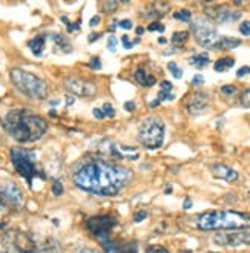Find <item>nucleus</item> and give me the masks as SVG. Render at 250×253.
I'll return each instance as SVG.
<instances>
[{
	"label": "nucleus",
	"instance_id": "obj_1",
	"mask_svg": "<svg viewBox=\"0 0 250 253\" xmlns=\"http://www.w3.org/2000/svg\"><path fill=\"white\" fill-rule=\"evenodd\" d=\"M132 181V170L97 155H86L72 169V183L98 197H115Z\"/></svg>",
	"mask_w": 250,
	"mask_h": 253
},
{
	"label": "nucleus",
	"instance_id": "obj_2",
	"mask_svg": "<svg viewBox=\"0 0 250 253\" xmlns=\"http://www.w3.org/2000/svg\"><path fill=\"white\" fill-rule=\"evenodd\" d=\"M3 129L20 144L36 143L48 132V122L31 109H12L3 118Z\"/></svg>",
	"mask_w": 250,
	"mask_h": 253
},
{
	"label": "nucleus",
	"instance_id": "obj_3",
	"mask_svg": "<svg viewBox=\"0 0 250 253\" xmlns=\"http://www.w3.org/2000/svg\"><path fill=\"white\" fill-rule=\"evenodd\" d=\"M200 230H246L250 229V215L237 211H209L195 218Z\"/></svg>",
	"mask_w": 250,
	"mask_h": 253
},
{
	"label": "nucleus",
	"instance_id": "obj_4",
	"mask_svg": "<svg viewBox=\"0 0 250 253\" xmlns=\"http://www.w3.org/2000/svg\"><path fill=\"white\" fill-rule=\"evenodd\" d=\"M9 79H11V83L14 84V87L29 100L42 101V100L48 98V95H49L48 83L33 72H28L20 68H14L9 72Z\"/></svg>",
	"mask_w": 250,
	"mask_h": 253
},
{
	"label": "nucleus",
	"instance_id": "obj_5",
	"mask_svg": "<svg viewBox=\"0 0 250 253\" xmlns=\"http://www.w3.org/2000/svg\"><path fill=\"white\" fill-rule=\"evenodd\" d=\"M11 163L16 172L23 178V180L33 186L34 178H42V180H46V175L43 173L39 166H37V154L33 149H26V147H12L9 151Z\"/></svg>",
	"mask_w": 250,
	"mask_h": 253
},
{
	"label": "nucleus",
	"instance_id": "obj_6",
	"mask_svg": "<svg viewBox=\"0 0 250 253\" xmlns=\"http://www.w3.org/2000/svg\"><path fill=\"white\" fill-rule=\"evenodd\" d=\"M138 143L146 149H158L165 143V123L160 117L151 115L140 125L137 132Z\"/></svg>",
	"mask_w": 250,
	"mask_h": 253
},
{
	"label": "nucleus",
	"instance_id": "obj_7",
	"mask_svg": "<svg viewBox=\"0 0 250 253\" xmlns=\"http://www.w3.org/2000/svg\"><path fill=\"white\" fill-rule=\"evenodd\" d=\"M190 31L201 48L216 51V44L221 36L218 34V29L212 20L208 17H197L194 22H190Z\"/></svg>",
	"mask_w": 250,
	"mask_h": 253
},
{
	"label": "nucleus",
	"instance_id": "obj_8",
	"mask_svg": "<svg viewBox=\"0 0 250 253\" xmlns=\"http://www.w3.org/2000/svg\"><path fill=\"white\" fill-rule=\"evenodd\" d=\"M117 222L119 221H117L114 215H97V216L86 219L84 227L94 238H97L101 244H105L106 241H109V235L117 226Z\"/></svg>",
	"mask_w": 250,
	"mask_h": 253
},
{
	"label": "nucleus",
	"instance_id": "obj_9",
	"mask_svg": "<svg viewBox=\"0 0 250 253\" xmlns=\"http://www.w3.org/2000/svg\"><path fill=\"white\" fill-rule=\"evenodd\" d=\"M63 84L69 94L83 97V98L95 97L98 92V87L95 83L86 80V79H80V77H68Z\"/></svg>",
	"mask_w": 250,
	"mask_h": 253
},
{
	"label": "nucleus",
	"instance_id": "obj_10",
	"mask_svg": "<svg viewBox=\"0 0 250 253\" xmlns=\"http://www.w3.org/2000/svg\"><path fill=\"white\" fill-rule=\"evenodd\" d=\"M213 243L221 247H243L250 246V232L247 230H233L227 233H216Z\"/></svg>",
	"mask_w": 250,
	"mask_h": 253
},
{
	"label": "nucleus",
	"instance_id": "obj_11",
	"mask_svg": "<svg viewBox=\"0 0 250 253\" xmlns=\"http://www.w3.org/2000/svg\"><path fill=\"white\" fill-rule=\"evenodd\" d=\"M206 14H208L209 20H212L213 23H218V25H226V23H230V22H237L241 19L243 14L240 11H233L227 6H210L206 9Z\"/></svg>",
	"mask_w": 250,
	"mask_h": 253
},
{
	"label": "nucleus",
	"instance_id": "obj_12",
	"mask_svg": "<svg viewBox=\"0 0 250 253\" xmlns=\"http://www.w3.org/2000/svg\"><path fill=\"white\" fill-rule=\"evenodd\" d=\"M210 95L206 91H197L189 97V101L186 105V109L190 115H201L209 108Z\"/></svg>",
	"mask_w": 250,
	"mask_h": 253
},
{
	"label": "nucleus",
	"instance_id": "obj_13",
	"mask_svg": "<svg viewBox=\"0 0 250 253\" xmlns=\"http://www.w3.org/2000/svg\"><path fill=\"white\" fill-rule=\"evenodd\" d=\"M0 192L3 193V197L8 203V207H14V209H20L23 201H25V195L22 189L16 184V183H6L0 187Z\"/></svg>",
	"mask_w": 250,
	"mask_h": 253
},
{
	"label": "nucleus",
	"instance_id": "obj_14",
	"mask_svg": "<svg viewBox=\"0 0 250 253\" xmlns=\"http://www.w3.org/2000/svg\"><path fill=\"white\" fill-rule=\"evenodd\" d=\"M212 175L215 178H218V180H223L226 183H235L240 178V173L237 170L226 166V165H221V163L212 166Z\"/></svg>",
	"mask_w": 250,
	"mask_h": 253
},
{
	"label": "nucleus",
	"instance_id": "obj_15",
	"mask_svg": "<svg viewBox=\"0 0 250 253\" xmlns=\"http://www.w3.org/2000/svg\"><path fill=\"white\" fill-rule=\"evenodd\" d=\"M103 247H105L106 253H137V250H138L135 243H132V244H119V243H114L111 240L103 244Z\"/></svg>",
	"mask_w": 250,
	"mask_h": 253
},
{
	"label": "nucleus",
	"instance_id": "obj_16",
	"mask_svg": "<svg viewBox=\"0 0 250 253\" xmlns=\"http://www.w3.org/2000/svg\"><path fill=\"white\" fill-rule=\"evenodd\" d=\"M46 40H48V37L45 34H39V36L33 37L28 42L29 51H31L36 57H42L43 52H45V48H46Z\"/></svg>",
	"mask_w": 250,
	"mask_h": 253
},
{
	"label": "nucleus",
	"instance_id": "obj_17",
	"mask_svg": "<svg viewBox=\"0 0 250 253\" xmlns=\"http://www.w3.org/2000/svg\"><path fill=\"white\" fill-rule=\"evenodd\" d=\"M134 79H135V82H137L140 86H143V87H151V86H154V84L157 83V79L152 76V74H149L148 71H146L144 68H138V69L135 71Z\"/></svg>",
	"mask_w": 250,
	"mask_h": 253
},
{
	"label": "nucleus",
	"instance_id": "obj_18",
	"mask_svg": "<svg viewBox=\"0 0 250 253\" xmlns=\"http://www.w3.org/2000/svg\"><path fill=\"white\" fill-rule=\"evenodd\" d=\"M36 253H65L62 244L57 240H52V238H48V240L43 241L40 246H37V252Z\"/></svg>",
	"mask_w": 250,
	"mask_h": 253
},
{
	"label": "nucleus",
	"instance_id": "obj_19",
	"mask_svg": "<svg viewBox=\"0 0 250 253\" xmlns=\"http://www.w3.org/2000/svg\"><path fill=\"white\" fill-rule=\"evenodd\" d=\"M49 36H51V40L54 42L55 49H60L65 54L72 52V44H71V42H69V39L66 36L60 34V33H52Z\"/></svg>",
	"mask_w": 250,
	"mask_h": 253
},
{
	"label": "nucleus",
	"instance_id": "obj_20",
	"mask_svg": "<svg viewBox=\"0 0 250 253\" xmlns=\"http://www.w3.org/2000/svg\"><path fill=\"white\" fill-rule=\"evenodd\" d=\"M241 40L240 39H233V37H227V36H221L219 37V42L216 44V51H230L241 46Z\"/></svg>",
	"mask_w": 250,
	"mask_h": 253
},
{
	"label": "nucleus",
	"instance_id": "obj_21",
	"mask_svg": "<svg viewBox=\"0 0 250 253\" xmlns=\"http://www.w3.org/2000/svg\"><path fill=\"white\" fill-rule=\"evenodd\" d=\"M210 63V57L208 52H200V54H195L189 58V65L190 66H194L197 69H204V68H208Z\"/></svg>",
	"mask_w": 250,
	"mask_h": 253
},
{
	"label": "nucleus",
	"instance_id": "obj_22",
	"mask_svg": "<svg viewBox=\"0 0 250 253\" xmlns=\"http://www.w3.org/2000/svg\"><path fill=\"white\" fill-rule=\"evenodd\" d=\"M235 66V58L233 57H224V58H219V60H216L213 63V69L216 72H224L230 68Z\"/></svg>",
	"mask_w": 250,
	"mask_h": 253
},
{
	"label": "nucleus",
	"instance_id": "obj_23",
	"mask_svg": "<svg viewBox=\"0 0 250 253\" xmlns=\"http://www.w3.org/2000/svg\"><path fill=\"white\" fill-rule=\"evenodd\" d=\"M172 44L176 48H181L186 44V42L189 40V31H176L172 34Z\"/></svg>",
	"mask_w": 250,
	"mask_h": 253
},
{
	"label": "nucleus",
	"instance_id": "obj_24",
	"mask_svg": "<svg viewBox=\"0 0 250 253\" xmlns=\"http://www.w3.org/2000/svg\"><path fill=\"white\" fill-rule=\"evenodd\" d=\"M173 17L180 22H190L192 20V12H190L189 9H180V11L173 12Z\"/></svg>",
	"mask_w": 250,
	"mask_h": 253
},
{
	"label": "nucleus",
	"instance_id": "obj_25",
	"mask_svg": "<svg viewBox=\"0 0 250 253\" xmlns=\"http://www.w3.org/2000/svg\"><path fill=\"white\" fill-rule=\"evenodd\" d=\"M167 69L172 72V76H173L175 79H178V80H180V79L183 77V69H181L178 65H176L175 62H169V63H167Z\"/></svg>",
	"mask_w": 250,
	"mask_h": 253
},
{
	"label": "nucleus",
	"instance_id": "obj_26",
	"mask_svg": "<svg viewBox=\"0 0 250 253\" xmlns=\"http://www.w3.org/2000/svg\"><path fill=\"white\" fill-rule=\"evenodd\" d=\"M137 43H140V37H137L135 40H130L129 36H126V34L122 36V44H123V48H125V49H132Z\"/></svg>",
	"mask_w": 250,
	"mask_h": 253
},
{
	"label": "nucleus",
	"instance_id": "obj_27",
	"mask_svg": "<svg viewBox=\"0 0 250 253\" xmlns=\"http://www.w3.org/2000/svg\"><path fill=\"white\" fill-rule=\"evenodd\" d=\"M51 190H52V193H54L55 197H62L63 193H65L63 183H62L60 180H55V181L52 183V187H51Z\"/></svg>",
	"mask_w": 250,
	"mask_h": 253
},
{
	"label": "nucleus",
	"instance_id": "obj_28",
	"mask_svg": "<svg viewBox=\"0 0 250 253\" xmlns=\"http://www.w3.org/2000/svg\"><path fill=\"white\" fill-rule=\"evenodd\" d=\"M101 111H103V114H105V118H114L115 117V108L111 105V103H105V105H103V108H101Z\"/></svg>",
	"mask_w": 250,
	"mask_h": 253
},
{
	"label": "nucleus",
	"instance_id": "obj_29",
	"mask_svg": "<svg viewBox=\"0 0 250 253\" xmlns=\"http://www.w3.org/2000/svg\"><path fill=\"white\" fill-rule=\"evenodd\" d=\"M62 22L63 23H66V29H68V33H74V31H79L80 29V25H82V22L79 20V22H76V23H71L66 17H62Z\"/></svg>",
	"mask_w": 250,
	"mask_h": 253
},
{
	"label": "nucleus",
	"instance_id": "obj_30",
	"mask_svg": "<svg viewBox=\"0 0 250 253\" xmlns=\"http://www.w3.org/2000/svg\"><path fill=\"white\" fill-rule=\"evenodd\" d=\"M146 253H170L166 247L163 246H157V244H152V246H148L146 247Z\"/></svg>",
	"mask_w": 250,
	"mask_h": 253
},
{
	"label": "nucleus",
	"instance_id": "obj_31",
	"mask_svg": "<svg viewBox=\"0 0 250 253\" xmlns=\"http://www.w3.org/2000/svg\"><path fill=\"white\" fill-rule=\"evenodd\" d=\"M240 103L244 108H250V89H246V91L240 95Z\"/></svg>",
	"mask_w": 250,
	"mask_h": 253
},
{
	"label": "nucleus",
	"instance_id": "obj_32",
	"mask_svg": "<svg viewBox=\"0 0 250 253\" xmlns=\"http://www.w3.org/2000/svg\"><path fill=\"white\" fill-rule=\"evenodd\" d=\"M221 94L226 95V97H232L237 94V86H233V84H226L221 87Z\"/></svg>",
	"mask_w": 250,
	"mask_h": 253
},
{
	"label": "nucleus",
	"instance_id": "obj_33",
	"mask_svg": "<svg viewBox=\"0 0 250 253\" xmlns=\"http://www.w3.org/2000/svg\"><path fill=\"white\" fill-rule=\"evenodd\" d=\"M120 6L119 2H115V0H108V2L103 5V9H105L106 12H115V9Z\"/></svg>",
	"mask_w": 250,
	"mask_h": 253
},
{
	"label": "nucleus",
	"instance_id": "obj_34",
	"mask_svg": "<svg viewBox=\"0 0 250 253\" xmlns=\"http://www.w3.org/2000/svg\"><path fill=\"white\" fill-rule=\"evenodd\" d=\"M158 100H160V101H173V100H175V94H173V92L160 91V92H158Z\"/></svg>",
	"mask_w": 250,
	"mask_h": 253
},
{
	"label": "nucleus",
	"instance_id": "obj_35",
	"mask_svg": "<svg viewBox=\"0 0 250 253\" xmlns=\"http://www.w3.org/2000/svg\"><path fill=\"white\" fill-rule=\"evenodd\" d=\"M89 68L94 69V71H100V69H101V60H100V57H98V55L92 57L91 60H89Z\"/></svg>",
	"mask_w": 250,
	"mask_h": 253
},
{
	"label": "nucleus",
	"instance_id": "obj_36",
	"mask_svg": "<svg viewBox=\"0 0 250 253\" xmlns=\"http://www.w3.org/2000/svg\"><path fill=\"white\" fill-rule=\"evenodd\" d=\"M117 44H119V39H117L115 36H111V37L108 39V49H109L111 52H115V51H117Z\"/></svg>",
	"mask_w": 250,
	"mask_h": 253
},
{
	"label": "nucleus",
	"instance_id": "obj_37",
	"mask_svg": "<svg viewBox=\"0 0 250 253\" xmlns=\"http://www.w3.org/2000/svg\"><path fill=\"white\" fill-rule=\"evenodd\" d=\"M148 29H149V31H152V33H154V31H157V33H163L166 28H165V25H161L160 22H152V23L149 25Z\"/></svg>",
	"mask_w": 250,
	"mask_h": 253
},
{
	"label": "nucleus",
	"instance_id": "obj_38",
	"mask_svg": "<svg viewBox=\"0 0 250 253\" xmlns=\"http://www.w3.org/2000/svg\"><path fill=\"white\" fill-rule=\"evenodd\" d=\"M160 91H165V92H173V84L167 80H163L160 84Z\"/></svg>",
	"mask_w": 250,
	"mask_h": 253
},
{
	"label": "nucleus",
	"instance_id": "obj_39",
	"mask_svg": "<svg viewBox=\"0 0 250 253\" xmlns=\"http://www.w3.org/2000/svg\"><path fill=\"white\" fill-rule=\"evenodd\" d=\"M240 33L243 34V36H250V22L249 20H246V22H243L241 25H240Z\"/></svg>",
	"mask_w": 250,
	"mask_h": 253
},
{
	"label": "nucleus",
	"instance_id": "obj_40",
	"mask_svg": "<svg viewBox=\"0 0 250 253\" xmlns=\"http://www.w3.org/2000/svg\"><path fill=\"white\" fill-rule=\"evenodd\" d=\"M148 211H138L137 213H135V216H134V221L135 222H141L143 219H146V218H148Z\"/></svg>",
	"mask_w": 250,
	"mask_h": 253
},
{
	"label": "nucleus",
	"instance_id": "obj_41",
	"mask_svg": "<svg viewBox=\"0 0 250 253\" xmlns=\"http://www.w3.org/2000/svg\"><path fill=\"white\" fill-rule=\"evenodd\" d=\"M72 253H100V252L95 250V249H92V247H79V249H76Z\"/></svg>",
	"mask_w": 250,
	"mask_h": 253
},
{
	"label": "nucleus",
	"instance_id": "obj_42",
	"mask_svg": "<svg viewBox=\"0 0 250 253\" xmlns=\"http://www.w3.org/2000/svg\"><path fill=\"white\" fill-rule=\"evenodd\" d=\"M119 26H120V28H123V29H132V26H134V23H132V20H129V19H123V20H120V22H119Z\"/></svg>",
	"mask_w": 250,
	"mask_h": 253
},
{
	"label": "nucleus",
	"instance_id": "obj_43",
	"mask_svg": "<svg viewBox=\"0 0 250 253\" xmlns=\"http://www.w3.org/2000/svg\"><path fill=\"white\" fill-rule=\"evenodd\" d=\"M249 74H250V66H243V68H240V69H238L237 77H238V79H241V77L249 76Z\"/></svg>",
	"mask_w": 250,
	"mask_h": 253
},
{
	"label": "nucleus",
	"instance_id": "obj_44",
	"mask_svg": "<svg viewBox=\"0 0 250 253\" xmlns=\"http://www.w3.org/2000/svg\"><path fill=\"white\" fill-rule=\"evenodd\" d=\"M192 84L194 86H203L204 84V77L201 76V74H197V76L192 79Z\"/></svg>",
	"mask_w": 250,
	"mask_h": 253
},
{
	"label": "nucleus",
	"instance_id": "obj_45",
	"mask_svg": "<svg viewBox=\"0 0 250 253\" xmlns=\"http://www.w3.org/2000/svg\"><path fill=\"white\" fill-rule=\"evenodd\" d=\"M135 109H137L135 101H126V103H125V111H127V112H134Z\"/></svg>",
	"mask_w": 250,
	"mask_h": 253
},
{
	"label": "nucleus",
	"instance_id": "obj_46",
	"mask_svg": "<svg viewBox=\"0 0 250 253\" xmlns=\"http://www.w3.org/2000/svg\"><path fill=\"white\" fill-rule=\"evenodd\" d=\"M92 114H94V117L97 118V120H103V118H105V114H103V111L100 108H94Z\"/></svg>",
	"mask_w": 250,
	"mask_h": 253
},
{
	"label": "nucleus",
	"instance_id": "obj_47",
	"mask_svg": "<svg viewBox=\"0 0 250 253\" xmlns=\"http://www.w3.org/2000/svg\"><path fill=\"white\" fill-rule=\"evenodd\" d=\"M6 207H8V203H6V200H5V197H3V193L0 192V212L5 211Z\"/></svg>",
	"mask_w": 250,
	"mask_h": 253
},
{
	"label": "nucleus",
	"instance_id": "obj_48",
	"mask_svg": "<svg viewBox=\"0 0 250 253\" xmlns=\"http://www.w3.org/2000/svg\"><path fill=\"white\" fill-rule=\"evenodd\" d=\"M100 37H101V33H92V34H89V39H87V42L94 43V42L100 40Z\"/></svg>",
	"mask_w": 250,
	"mask_h": 253
},
{
	"label": "nucleus",
	"instance_id": "obj_49",
	"mask_svg": "<svg viewBox=\"0 0 250 253\" xmlns=\"http://www.w3.org/2000/svg\"><path fill=\"white\" fill-rule=\"evenodd\" d=\"M100 22H101V17H100V16H94V17H91V20H89V26L94 28V26H97Z\"/></svg>",
	"mask_w": 250,
	"mask_h": 253
},
{
	"label": "nucleus",
	"instance_id": "obj_50",
	"mask_svg": "<svg viewBox=\"0 0 250 253\" xmlns=\"http://www.w3.org/2000/svg\"><path fill=\"white\" fill-rule=\"evenodd\" d=\"M183 207L187 211V209H190L192 207V200H190L189 197H186V200H184V203H183Z\"/></svg>",
	"mask_w": 250,
	"mask_h": 253
},
{
	"label": "nucleus",
	"instance_id": "obj_51",
	"mask_svg": "<svg viewBox=\"0 0 250 253\" xmlns=\"http://www.w3.org/2000/svg\"><path fill=\"white\" fill-rule=\"evenodd\" d=\"M74 101H76L74 97H69V95H68V97H66V106H72V105H74Z\"/></svg>",
	"mask_w": 250,
	"mask_h": 253
},
{
	"label": "nucleus",
	"instance_id": "obj_52",
	"mask_svg": "<svg viewBox=\"0 0 250 253\" xmlns=\"http://www.w3.org/2000/svg\"><path fill=\"white\" fill-rule=\"evenodd\" d=\"M160 103H161V101H160V100L157 98V100L151 101V105H149V106H151V108H157V106H160Z\"/></svg>",
	"mask_w": 250,
	"mask_h": 253
},
{
	"label": "nucleus",
	"instance_id": "obj_53",
	"mask_svg": "<svg viewBox=\"0 0 250 253\" xmlns=\"http://www.w3.org/2000/svg\"><path fill=\"white\" fill-rule=\"evenodd\" d=\"M49 103H51V106H58L60 105V100H51Z\"/></svg>",
	"mask_w": 250,
	"mask_h": 253
},
{
	"label": "nucleus",
	"instance_id": "obj_54",
	"mask_svg": "<svg viewBox=\"0 0 250 253\" xmlns=\"http://www.w3.org/2000/svg\"><path fill=\"white\" fill-rule=\"evenodd\" d=\"M135 31H137V36H141V34L144 33V28H141V26H138V28L135 29Z\"/></svg>",
	"mask_w": 250,
	"mask_h": 253
},
{
	"label": "nucleus",
	"instance_id": "obj_55",
	"mask_svg": "<svg viewBox=\"0 0 250 253\" xmlns=\"http://www.w3.org/2000/svg\"><path fill=\"white\" fill-rule=\"evenodd\" d=\"M166 42H167V40H166L165 37H160V39H158V43H161V44H165Z\"/></svg>",
	"mask_w": 250,
	"mask_h": 253
},
{
	"label": "nucleus",
	"instance_id": "obj_56",
	"mask_svg": "<svg viewBox=\"0 0 250 253\" xmlns=\"http://www.w3.org/2000/svg\"><path fill=\"white\" fill-rule=\"evenodd\" d=\"M49 115H51V117H55V115H57V114H55V109H51Z\"/></svg>",
	"mask_w": 250,
	"mask_h": 253
},
{
	"label": "nucleus",
	"instance_id": "obj_57",
	"mask_svg": "<svg viewBox=\"0 0 250 253\" xmlns=\"http://www.w3.org/2000/svg\"><path fill=\"white\" fill-rule=\"evenodd\" d=\"M166 193H170L172 192V186H169V187H166V190H165Z\"/></svg>",
	"mask_w": 250,
	"mask_h": 253
},
{
	"label": "nucleus",
	"instance_id": "obj_58",
	"mask_svg": "<svg viewBox=\"0 0 250 253\" xmlns=\"http://www.w3.org/2000/svg\"><path fill=\"white\" fill-rule=\"evenodd\" d=\"M180 253H190L189 250H184V252H180Z\"/></svg>",
	"mask_w": 250,
	"mask_h": 253
},
{
	"label": "nucleus",
	"instance_id": "obj_59",
	"mask_svg": "<svg viewBox=\"0 0 250 253\" xmlns=\"http://www.w3.org/2000/svg\"><path fill=\"white\" fill-rule=\"evenodd\" d=\"M249 198H250V190H249Z\"/></svg>",
	"mask_w": 250,
	"mask_h": 253
}]
</instances>
